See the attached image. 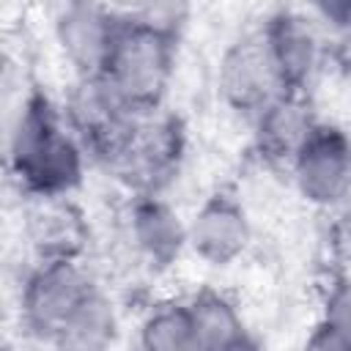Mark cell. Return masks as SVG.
I'll list each match as a JSON object with an SVG mask.
<instances>
[{
	"mask_svg": "<svg viewBox=\"0 0 351 351\" xmlns=\"http://www.w3.org/2000/svg\"><path fill=\"white\" fill-rule=\"evenodd\" d=\"M186 236L189 250L200 261L211 266H228L250 247L252 228L244 206L236 197L214 192L200 203V208L186 222Z\"/></svg>",
	"mask_w": 351,
	"mask_h": 351,
	"instance_id": "9c48e42d",
	"label": "cell"
},
{
	"mask_svg": "<svg viewBox=\"0 0 351 351\" xmlns=\"http://www.w3.org/2000/svg\"><path fill=\"white\" fill-rule=\"evenodd\" d=\"M121 27V14L93 3H69L55 16V38L77 69L80 80L101 77L115 36Z\"/></svg>",
	"mask_w": 351,
	"mask_h": 351,
	"instance_id": "52a82bcc",
	"label": "cell"
},
{
	"mask_svg": "<svg viewBox=\"0 0 351 351\" xmlns=\"http://www.w3.org/2000/svg\"><path fill=\"white\" fill-rule=\"evenodd\" d=\"M85 148L41 93H30L8 140V167L30 197H66L85 173Z\"/></svg>",
	"mask_w": 351,
	"mask_h": 351,
	"instance_id": "6da1fadb",
	"label": "cell"
},
{
	"mask_svg": "<svg viewBox=\"0 0 351 351\" xmlns=\"http://www.w3.org/2000/svg\"><path fill=\"white\" fill-rule=\"evenodd\" d=\"M140 351H203L186 302H165L143 318Z\"/></svg>",
	"mask_w": 351,
	"mask_h": 351,
	"instance_id": "9a60e30c",
	"label": "cell"
},
{
	"mask_svg": "<svg viewBox=\"0 0 351 351\" xmlns=\"http://www.w3.org/2000/svg\"><path fill=\"white\" fill-rule=\"evenodd\" d=\"M129 236L137 252L154 269L173 266L189 247L186 222H181L178 211L159 195H137L132 200Z\"/></svg>",
	"mask_w": 351,
	"mask_h": 351,
	"instance_id": "30bf717a",
	"label": "cell"
},
{
	"mask_svg": "<svg viewBox=\"0 0 351 351\" xmlns=\"http://www.w3.org/2000/svg\"><path fill=\"white\" fill-rule=\"evenodd\" d=\"M228 351H261V346H258L252 337H247V340L236 343V346H233V348H228Z\"/></svg>",
	"mask_w": 351,
	"mask_h": 351,
	"instance_id": "ac0fdd59",
	"label": "cell"
},
{
	"mask_svg": "<svg viewBox=\"0 0 351 351\" xmlns=\"http://www.w3.org/2000/svg\"><path fill=\"white\" fill-rule=\"evenodd\" d=\"M302 351H348V348H346L324 324H318V326L310 332V337L304 340Z\"/></svg>",
	"mask_w": 351,
	"mask_h": 351,
	"instance_id": "e0dca14e",
	"label": "cell"
},
{
	"mask_svg": "<svg viewBox=\"0 0 351 351\" xmlns=\"http://www.w3.org/2000/svg\"><path fill=\"white\" fill-rule=\"evenodd\" d=\"M261 38L274 63L282 90L304 93L318 69V55H321L315 25L293 8H280L263 22Z\"/></svg>",
	"mask_w": 351,
	"mask_h": 351,
	"instance_id": "ba28073f",
	"label": "cell"
},
{
	"mask_svg": "<svg viewBox=\"0 0 351 351\" xmlns=\"http://www.w3.org/2000/svg\"><path fill=\"white\" fill-rule=\"evenodd\" d=\"M219 93L230 110L247 118H255L285 93L261 33L244 36L225 49L219 60Z\"/></svg>",
	"mask_w": 351,
	"mask_h": 351,
	"instance_id": "8992f818",
	"label": "cell"
},
{
	"mask_svg": "<svg viewBox=\"0 0 351 351\" xmlns=\"http://www.w3.org/2000/svg\"><path fill=\"white\" fill-rule=\"evenodd\" d=\"M93 280L77 258H41L25 277L19 293V315L25 329L47 343H58L60 332L90 296Z\"/></svg>",
	"mask_w": 351,
	"mask_h": 351,
	"instance_id": "3957f363",
	"label": "cell"
},
{
	"mask_svg": "<svg viewBox=\"0 0 351 351\" xmlns=\"http://www.w3.org/2000/svg\"><path fill=\"white\" fill-rule=\"evenodd\" d=\"M186 307H189V315H192V324H195L203 351H228L236 343L250 337L236 304L217 291L195 293L186 302Z\"/></svg>",
	"mask_w": 351,
	"mask_h": 351,
	"instance_id": "4fadbf2b",
	"label": "cell"
},
{
	"mask_svg": "<svg viewBox=\"0 0 351 351\" xmlns=\"http://www.w3.org/2000/svg\"><path fill=\"white\" fill-rule=\"evenodd\" d=\"M33 244L41 258H77L82 225L80 217L63 203V197H44L30 217Z\"/></svg>",
	"mask_w": 351,
	"mask_h": 351,
	"instance_id": "5bb4252c",
	"label": "cell"
},
{
	"mask_svg": "<svg viewBox=\"0 0 351 351\" xmlns=\"http://www.w3.org/2000/svg\"><path fill=\"white\" fill-rule=\"evenodd\" d=\"M176 27L151 14H121V27L101 71L115 99L134 115H151L162 107L176 71Z\"/></svg>",
	"mask_w": 351,
	"mask_h": 351,
	"instance_id": "7a4b0ae2",
	"label": "cell"
},
{
	"mask_svg": "<svg viewBox=\"0 0 351 351\" xmlns=\"http://www.w3.org/2000/svg\"><path fill=\"white\" fill-rule=\"evenodd\" d=\"M184 159V129L176 115H140L123 151L110 165L137 195H159L173 181Z\"/></svg>",
	"mask_w": 351,
	"mask_h": 351,
	"instance_id": "277c9868",
	"label": "cell"
},
{
	"mask_svg": "<svg viewBox=\"0 0 351 351\" xmlns=\"http://www.w3.org/2000/svg\"><path fill=\"white\" fill-rule=\"evenodd\" d=\"M348 351H351V277L340 274L332 280L324 296V310L321 321Z\"/></svg>",
	"mask_w": 351,
	"mask_h": 351,
	"instance_id": "2e32d148",
	"label": "cell"
},
{
	"mask_svg": "<svg viewBox=\"0 0 351 351\" xmlns=\"http://www.w3.org/2000/svg\"><path fill=\"white\" fill-rule=\"evenodd\" d=\"M299 195L321 208L351 195V134L332 123H315L291 162Z\"/></svg>",
	"mask_w": 351,
	"mask_h": 351,
	"instance_id": "5b68a950",
	"label": "cell"
},
{
	"mask_svg": "<svg viewBox=\"0 0 351 351\" xmlns=\"http://www.w3.org/2000/svg\"><path fill=\"white\" fill-rule=\"evenodd\" d=\"M255 148L266 162L288 165L315 129L313 110L304 93H280L269 107H263L255 118Z\"/></svg>",
	"mask_w": 351,
	"mask_h": 351,
	"instance_id": "8fae6325",
	"label": "cell"
},
{
	"mask_svg": "<svg viewBox=\"0 0 351 351\" xmlns=\"http://www.w3.org/2000/svg\"><path fill=\"white\" fill-rule=\"evenodd\" d=\"M118 340V315L112 302L93 288L90 296L77 307L71 321L58 337V351H112Z\"/></svg>",
	"mask_w": 351,
	"mask_h": 351,
	"instance_id": "7c38bea8",
	"label": "cell"
}]
</instances>
